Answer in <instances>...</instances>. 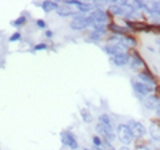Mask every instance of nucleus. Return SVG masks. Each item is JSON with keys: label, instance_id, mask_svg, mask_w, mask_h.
<instances>
[{"label": "nucleus", "instance_id": "obj_1", "mask_svg": "<svg viewBox=\"0 0 160 150\" xmlns=\"http://www.w3.org/2000/svg\"><path fill=\"white\" fill-rule=\"evenodd\" d=\"M116 137L119 138V141L122 142L124 146H127V145H131L133 142V134L131 131V129L127 123H119L118 127H116Z\"/></svg>", "mask_w": 160, "mask_h": 150}, {"label": "nucleus", "instance_id": "obj_2", "mask_svg": "<svg viewBox=\"0 0 160 150\" xmlns=\"http://www.w3.org/2000/svg\"><path fill=\"white\" fill-rule=\"evenodd\" d=\"M132 88H133V91L136 93V95L140 99H142L143 97L146 98V97L149 95V94L155 93V87L149 86V84L143 83V82H140V81H132Z\"/></svg>", "mask_w": 160, "mask_h": 150}, {"label": "nucleus", "instance_id": "obj_3", "mask_svg": "<svg viewBox=\"0 0 160 150\" xmlns=\"http://www.w3.org/2000/svg\"><path fill=\"white\" fill-rule=\"evenodd\" d=\"M128 46L124 42L120 43H108L104 46V51H106L107 55H111V56H116V55L122 54V52H127L128 51Z\"/></svg>", "mask_w": 160, "mask_h": 150}, {"label": "nucleus", "instance_id": "obj_4", "mask_svg": "<svg viewBox=\"0 0 160 150\" xmlns=\"http://www.w3.org/2000/svg\"><path fill=\"white\" fill-rule=\"evenodd\" d=\"M88 15L93 19V24H104V26H107L109 23V13L106 9L95 8V9H92V12Z\"/></svg>", "mask_w": 160, "mask_h": 150}, {"label": "nucleus", "instance_id": "obj_5", "mask_svg": "<svg viewBox=\"0 0 160 150\" xmlns=\"http://www.w3.org/2000/svg\"><path fill=\"white\" fill-rule=\"evenodd\" d=\"M69 27H71L73 31H83V29H86L87 27H89L87 15L78 13L76 16H73L71 23H69Z\"/></svg>", "mask_w": 160, "mask_h": 150}, {"label": "nucleus", "instance_id": "obj_6", "mask_svg": "<svg viewBox=\"0 0 160 150\" xmlns=\"http://www.w3.org/2000/svg\"><path fill=\"white\" fill-rule=\"evenodd\" d=\"M126 27L135 32H151V24L139 20H126Z\"/></svg>", "mask_w": 160, "mask_h": 150}, {"label": "nucleus", "instance_id": "obj_7", "mask_svg": "<svg viewBox=\"0 0 160 150\" xmlns=\"http://www.w3.org/2000/svg\"><path fill=\"white\" fill-rule=\"evenodd\" d=\"M127 125L129 126V129H131V131H132L135 138H139V139L143 138L147 134V131H148V130L146 129V126H144L142 122L135 121V119H129Z\"/></svg>", "mask_w": 160, "mask_h": 150}, {"label": "nucleus", "instance_id": "obj_8", "mask_svg": "<svg viewBox=\"0 0 160 150\" xmlns=\"http://www.w3.org/2000/svg\"><path fill=\"white\" fill-rule=\"evenodd\" d=\"M62 143L64 146L69 147L71 150H76L79 147L76 137H75V134L72 131H69V130H66V131L62 133Z\"/></svg>", "mask_w": 160, "mask_h": 150}, {"label": "nucleus", "instance_id": "obj_9", "mask_svg": "<svg viewBox=\"0 0 160 150\" xmlns=\"http://www.w3.org/2000/svg\"><path fill=\"white\" fill-rule=\"evenodd\" d=\"M138 77H139L140 82H143L146 84H149V86H156V84H158L156 77L152 74V71L148 67H144V70H142V71L138 74Z\"/></svg>", "mask_w": 160, "mask_h": 150}, {"label": "nucleus", "instance_id": "obj_10", "mask_svg": "<svg viewBox=\"0 0 160 150\" xmlns=\"http://www.w3.org/2000/svg\"><path fill=\"white\" fill-rule=\"evenodd\" d=\"M129 64H131L132 70H136L140 67H147L146 61H144L142 58V55H140L138 51H135V50H132V51L129 52Z\"/></svg>", "mask_w": 160, "mask_h": 150}, {"label": "nucleus", "instance_id": "obj_11", "mask_svg": "<svg viewBox=\"0 0 160 150\" xmlns=\"http://www.w3.org/2000/svg\"><path fill=\"white\" fill-rule=\"evenodd\" d=\"M143 104H144V107H146L147 110H156V107L160 104V97L158 95V94H149L148 97L144 98V101H143Z\"/></svg>", "mask_w": 160, "mask_h": 150}, {"label": "nucleus", "instance_id": "obj_12", "mask_svg": "<svg viewBox=\"0 0 160 150\" xmlns=\"http://www.w3.org/2000/svg\"><path fill=\"white\" fill-rule=\"evenodd\" d=\"M56 13L59 15L60 18H69V16L73 18V16H76V15H78V11H75L72 7L67 6V4L60 3L58 9H56Z\"/></svg>", "mask_w": 160, "mask_h": 150}, {"label": "nucleus", "instance_id": "obj_13", "mask_svg": "<svg viewBox=\"0 0 160 150\" xmlns=\"http://www.w3.org/2000/svg\"><path fill=\"white\" fill-rule=\"evenodd\" d=\"M107 29L111 31L112 35H119V36H124V35H128L129 29L127 27H123V26H119L118 23H108L107 24Z\"/></svg>", "mask_w": 160, "mask_h": 150}, {"label": "nucleus", "instance_id": "obj_14", "mask_svg": "<svg viewBox=\"0 0 160 150\" xmlns=\"http://www.w3.org/2000/svg\"><path fill=\"white\" fill-rule=\"evenodd\" d=\"M111 61L116 67H124L129 63V54L128 52H122V54L116 55V56L111 58Z\"/></svg>", "mask_w": 160, "mask_h": 150}, {"label": "nucleus", "instance_id": "obj_15", "mask_svg": "<svg viewBox=\"0 0 160 150\" xmlns=\"http://www.w3.org/2000/svg\"><path fill=\"white\" fill-rule=\"evenodd\" d=\"M149 134H151V138L155 139L156 142L160 141V121H153L149 126Z\"/></svg>", "mask_w": 160, "mask_h": 150}, {"label": "nucleus", "instance_id": "obj_16", "mask_svg": "<svg viewBox=\"0 0 160 150\" xmlns=\"http://www.w3.org/2000/svg\"><path fill=\"white\" fill-rule=\"evenodd\" d=\"M98 119H99V123L103 125L104 127H107L108 130H113V121H112V118L109 117L108 114H102V115H99Z\"/></svg>", "mask_w": 160, "mask_h": 150}, {"label": "nucleus", "instance_id": "obj_17", "mask_svg": "<svg viewBox=\"0 0 160 150\" xmlns=\"http://www.w3.org/2000/svg\"><path fill=\"white\" fill-rule=\"evenodd\" d=\"M58 7H59V3L58 2H53V0H46V2L42 3V8H43V11L46 12V13H49V12H52V11H56Z\"/></svg>", "mask_w": 160, "mask_h": 150}, {"label": "nucleus", "instance_id": "obj_18", "mask_svg": "<svg viewBox=\"0 0 160 150\" xmlns=\"http://www.w3.org/2000/svg\"><path fill=\"white\" fill-rule=\"evenodd\" d=\"M92 8H93V4L92 3L80 2L79 6H78V13H82V15H87L88 12L91 13L92 12Z\"/></svg>", "mask_w": 160, "mask_h": 150}, {"label": "nucleus", "instance_id": "obj_19", "mask_svg": "<svg viewBox=\"0 0 160 150\" xmlns=\"http://www.w3.org/2000/svg\"><path fill=\"white\" fill-rule=\"evenodd\" d=\"M79 114H80V117H82V119L86 123H92L93 122V117H92V114H91V111H89L88 109L82 107L79 110Z\"/></svg>", "mask_w": 160, "mask_h": 150}, {"label": "nucleus", "instance_id": "obj_20", "mask_svg": "<svg viewBox=\"0 0 160 150\" xmlns=\"http://www.w3.org/2000/svg\"><path fill=\"white\" fill-rule=\"evenodd\" d=\"M108 12L111 15H118V16H122V18L124 16V9L120 7L118 3H112L108 8Z\"/></svg>", "mask_w": 160, "mask_h": 150}, {"label": "nucleus", "instance_id": "obj_21", "mask_svg": "<svg viewBox=\"0 0 160 150\" xmlns=\"http://www.w3.org/2000/svg\"><path fill=\"white\" fill-rule=\"evenodd\" d=\"M123 42L126 43L128 47H135V46L138 44L136 38H133L132 35H129V34H128V35H124V36H123Z\"/></svg>", "mask_w": 160, "mask_h": 150}, {"label": "nucleus", "instance_id": "obj_22", "mask_svg": "<svg viewBox=\"0 0 160 150\" xmlns=\"http://www.w3.org/2000/svg\"><path fill=\"white\" fill-rule=\"evenodd\" d=\"M104 36V34H102V32H98V31H92L89 32V35H88V39L91 42H99V40H102V38Z\"/></svg>", "mask_w": 160, "mask_h": 150}, {"label": "nucleus", "instance_id": "obj_23", "mask_svg": "<svg viewBox=\"0 0 160 150\" xmlns=\"http://www.w3.org/2000/svg\"><path fill=\"white\" fill-rule=\"evenodd\" d=\"M26 23H27V16L26 15H22V16H19L18 19H15V20L12 22V26L13 27H22Z\"/></svg>", "mask_w": 160, "mask_h": 150}, {"label": "nucleus", "instance_id": "obj_24", "mask_svg": "<svg viewBox=\"0 0 160 150\" xmlns=\"http://www.w3.org/2000/svg\"><path fill=\"white\" fill-rule=\"evenodd\" d=\"M92 143L95 145V147H96V149L103 147V138L99 137V136H93L92 137Z\"/></svg>", "mask_w": 160, "mask_h": 150}, {"label": "nucleus", "instance_id": "obj_25", "mask_svg": "<svg viewBox=\"0 0 160 150\" xmlns=\"http://www.w3.org/2000/svg\"><path fill=\"white\" fill-rule=\"evenodd\" d=\"M22 39V32L20 31H16V32H13L11 36H9V42H18Z\"/></svg>", "mask_w": 160, "mask_h": 150}, {"label": "nucleus", "instance_id": "obj_26", "mask_svg": "<svg viewBox=\"0 0 160 150\" xmlns=\"http://www.w3.org/2000/svg\"><path fill=\"white\" fill-rule=\"evenodd\" d=\"M47 48H48L47 43H39L33 47V51H43V50H47Z\"/></svg>", "mask_w": 160, "mask_h": 150}, {"label": "nucleus", "instance_id": "obj_27", "mask_svg": "<svg viewBox=\"0 0 160 150\" xmlns=\"http://www.w3.org/2000/svg\"><path fill=\"white\" fill-rule=\"evenodd\" d=\"M35 23H36V26L39 28H46L47 27V23H46V20H43V19H38Z\"/></svg>", "mask_w": 160, "mask_h": 150}, {"label": "nucleus", "instance_id": "obj_28", "mask_svg": "<svg viewBox=\"0 0 160 150\" xmlns=\"http://www.w3.org/2000/svg\"><path fill=\"white\" fill-rule=\"evenodd\" d=\"M151 32L160 34V24H151Z\"/></svg>", "mask_w": 160, "mask_h": 150}, {"label": "nucleus", "instance_id": "obj_29", "mask_svg": "<svg viewBox=\"0 0 160 150\" xmlns=\"http://www.w3.org/2000/svg\"><path fill=\"white\" fill-rule=\"evenodd\" d=\"M44 35H46V38H52L53 36V31H51V29H47V31L44 32Z\"/></svg>", "mask_w": 160, "mask_h": 150}, {"label": "nucleus", "instance_id": "obj_30", "mask_svg": "<svg viewBox=\"0 0 160 150\" xmlns=\"http://www.w3.org/2000/svg\"><path fill=\"white\" fill-rule=\"evenodd\" d=\"M155 94H158V95L160 97V84L158 83L156 86H155Z\"/></svg>", "mask_w": 160, "mask_h": 150}, {"label": "nucleus", "instance_id": "obj_31", "mask_svg": "<svg viewBox=\"0 0 160 150\" xmlns=\"http://www.w3.org/2000/svg\"><path fill=\"white\" fill-rule=\"evenodd\" d=\"M155 115H156L158 118H160V104L156 107V110H155Z\"/></svg>", "mask_w": 160, "mask_h": 150}, {"label": "nucleus", "instance_id": "obj_32", "mask_svg": "<svg viewBox=\"0 0 160 150\" xmlns=\"http://www.w3.org/2000/svg\"><path fill=\"white\" fill-rule=\"evenodd\" d=\"M119 150H131V149H129L128 146H122V147H120Z\"/></svg>", "mask_w": 160, "mask_h": 150}, {"label": "nucleus", "instance_id": "obj_33", "mask_svg": "<svg viewBox=\"0 0 160 150\" xmlns=\"http://www.w3.org/2000/svg\"><path fill=\"white\" fill-rule=\"evenodd\" d=\"M148 51H151V52H155V48H152V47H148Z\"/></svg>", "mask_w": 160, "mask_h": 150}, {"label": "nucleus", "instance_id": "obj_34", "mask_svg": "<svg viewBox=\"0 0 160 150\" xmlns=\"http://www.w3.org/2000/svg\"><path fill=\"white\" fill-rule=\"evenodd\" d=\"M156 44H159V47H160V38H159V39H156Z\"/></svg>", "mask_w": 160, "mask_h": 150}, {"label": "nucleus", "instance_id": "obj_35", "mask_svg": "<svg viewBox=\"0 0 160 150\" xmlns=\"http://www.w3.org/2000/svg\"><path fill=\"white\" fill-rule=\"evenodd\" d=\"M83 150H93V149H87V147H86V149H83Z\"/></svg>", "mask_w": 160, "mask_h": 150}, {"label": "nucleus", "instance_id": "obj_36", "mask_svg": "<svg viewBox=\"0 0 160 150\" xmlns=\"http://www.w3.org/2000/svg\"><path fill=\"white\" fill-rule=\"evenodd\" d=\"M159 54H160V47H159Z\"/></svg>", "mask_w": 160, "mask_h": 150}, {"label": "nucleus", "instance_id": "obj_37", "mask_svg": "<svg viewBox=\"0 0 160 150\" xmlns=\"http://www.w3.org/2000/svg\"><path fill=\"white\" fill-rule=\"evenodd\" d=\"M111 150H115V149H111Z\"/></svg>", "mask_w": 160, "mask_h": 150}]
</instances>
